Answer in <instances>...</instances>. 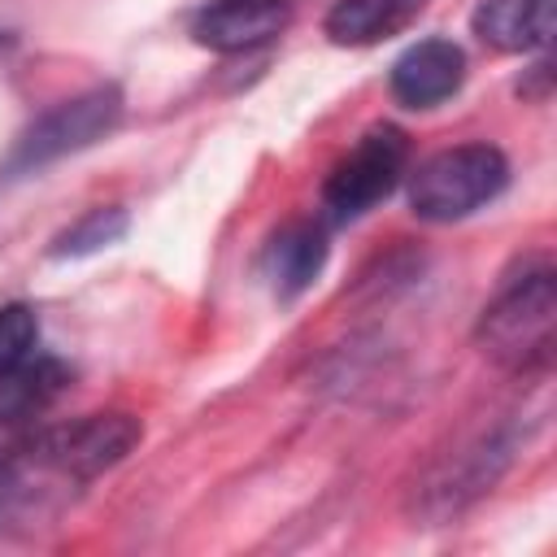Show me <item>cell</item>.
I'll list each match as a JSON object with an SVG mask.
<instances>
[{
	"mask_svg": "<svg viewBox=\"0 0 557 557\" xmlns=\"http://www.w3.org/2000/svg\"><path fill=\"white\" fill-rule=\"evenodd\" d=\"M505 461H509V444L496 440V435H483V440H474L470 448H457V453H453L448 461H440V466L431 470V479L422 483V492H418L422 513H435V518L457 513L466 500H474L479 492H487V487L496 483V474H500Z\"/></svg>",
	"mask_w": 557,
	"mask_h": 557,
	"instance_id": "7",
	"label": "cell"
},
{
	"mask_svg": "<svg viewBox=\"0 0 557 557\" xmlns=\"http://www.w3.org/2000/svg\"><path fill=\"white\" fill-rule=\"evenodd\" d=\"M122 109H126V100H122V91L113 83L87 87V91H78L70 100L52 104L48 113H39L13 139L9 157H4V170L9 174H35V170H44V165H52L61 157H74V152L100 144L104 135L117 131Z\"/></svg>",
	"mask_w": 557,
	"mask_h": 557,
	"instance_id": "3",
	"label": "cell"
},
{
	"mask_svg": "<svg viewBox=\"0 0 557 557\" xmlns=\"http://www.w3.org/2000/svg\"><path fill=\"white\" fill-rule=\"evenodd\" d=\"M39 348V313L22 300L0 305V383L17 374Z\"/></svg>",
	"mask_w": 557,
	"mask_h": 557,
	"instance_id": "12",
	"label": "cell"
},
{
	"mask_svg": "<svg viewBox=\"0 0 557 557\" xmlns=\"http://www.w3.org/2000/svg\"><path fill=\"white\" fill-rule=\"evenodd\" d=\"M466 83V52L453 44V39H418L409 44L396 65H392V96L405 104V109H435L444 100H453Z\"/></svg>",
	"mask_w": 557,
	"mask_h": 557,
	"instance_id": "6",
	"label": "cell"
},
{
	"mask_svg": "<svg viewBox=\"0 0 557 557\" xmlns=\"http://www.w3.org/2000/svg\"><path fill=\"white\" fill-rule=\"evenodd\" d=\"M474 339L487 361L509 374H544L557 344V283L548 265H531L496 287L483 305Z\"/></svg>",
	"mask_w": 557,
	"mask_h": 557,
	"instance_id": "1",
	"label": "cell"
},
{
	"mask_svg": "<svg viewBox=\"0 0 557 557\" xmlns=\"http://www.w3.org/2000/svg\"><path fill=\"white\" fill-rule=\"evenodd\" d=\"M326 265V231L309 218L283 222L265 248H261V278L274 300H296L305 296Z\"/></svg>",
	"mask_w": 557,
	"mask_h": 557,
	"instance_id": "8",
	"label": "cell"
},
{
	"mask_svg": "<svg viewBox=\"0 0 557 557\" xmlns=\"http://www.w3.org/2000/svg\"><path fill=\"white\" fill-rule=\"evenodd\" d=\"M9 48H13V35H9V30H0V61H4V52H9Z\"/></svg>",
	"mask_w": 557,
	"mask_h": 557,
	"instance_id": "13",
	"label": "cell"
},
{
	"mask_svg": "<svg viewBox=\"0 0 557 557\" xmlns=\"http://www.w3.org/2000/svg\"><path fill=\"white\" fill-rule=\"evenodd\" d=\"M409 165V135L400 126H374L366 131L348 157L326 174L322 183V209L331 222H352L370 213L379 200L396 191Z\"/></svg>",
	"mask_w": 557,
	"mask_h": 557,
	"instance_id": "4",
	"label": "cell"
},
{
	"mask_svg": "<svg viewBox=\"0 0 557 557\" xmlns=\"http://www.w3.org/2000/svg\"><path fill=\"white\" fill-rule=\"evenodd\" d=\"M470 26L496 52H535L553 39V0H479Z\"/></svg>",
	"mask_w": 557,
	"mask_h": 557,
	"instance_id": "9",
	"label": "cell"
},
{
	"mask_svg": "<svg viewBox=\"0 0 557 557\" xmlns=\"http://www.w3.org/2000/svg\"><path fill=\"white\" fill-rule=\"evenodd\" d=\"M292 22V0H209L191 17V39L209 52L235 57L278 39Z\"/></svg>",
	"mask_w": 557,
	"mask_h": 557,
	"instance_id": "5",
	"label": "cell"
},
{
	"mask_svg": "<svg viewBox=\"0 0 557 557\" xmlns=\"http://www.w3.org/2000/svg\"><path fill=\"white\" fill-rule=\"evenodd\" d=\"M426 0H335L322 17V30L339 48H370L405 30Z\"/></svg>",
	"mask_w": 557,
	"mask_h": 557,
	"instance_id": "10",
	"label": "cell"
},
{
	"mask_svg": "<svg viewBox=\"0 0 557 557\" xmlns=\"http://www.w3.org/2000/svg\"><path fill=\"white\" fill-rule=\"evenodd\" d=\"M509 183V161L496 144H457L431 152L409 174V209L422 222H461L492 205Z\"/></svg>",
	"mask_w": 557,
	"mask_h": 557,
	"instance_id": "2",
	"label": "cell"
},
{
	"mask_svg": "<svg viewBox=\"0 0 557 557\" xmlns=\"http://www.w3.org/2000/svg\"><path fill=\"white\" fill-rule=\"evenodd\" d=\"M126 226H131V218H126L122 205H100V209H87L78 222H70V226L52 239L48 252H52L57 261H65V257H91V252L113 248V244L126 235Z\"/></svg>",
	"mask_w": 557,
	"mask_h": 557,
	"instance_id": "11",
	"label": "cell"
}]
</instances>
